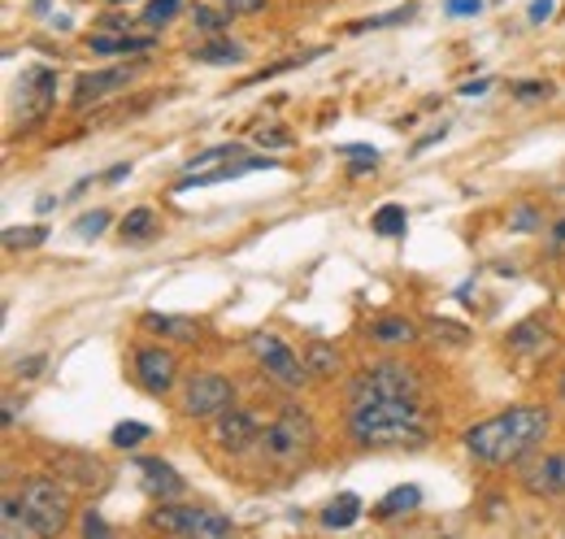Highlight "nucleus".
<instances>
[{"label": "nucleus", "mask_w": 565, "mask_h": 539, "mask_svg": "<svg viewBox=\"0 0 565 539\" xmlns=\"http://www.w3.org/2000/svg\"><path fill=\"white\" fill-rule=\"evenodd\" d=\"M370 340L383 344V348L413 344V340H418V327H413L409 318H374V322H370Z\"/></svg>", "instance_id": "a211bd4d"}, {"label": "nucleus", "mask_w": 565, "mask_h": 539, "mask_svg": "<svg viewBox=\"0 0 565 539\" xmlns=\"http://www.w3.org/2000/svg\"><path fill=\"white\" fill-rule=\"evenodd\" d=\"M444 9H448V13H453V17H474V13H479V9H483V0H448V4H444Z\"/></svg>", "instance_id": "4c0bfd02"}, {"label": "nucleus", "mask_w": 565, "mask_h": 539, "mask_svg": "<svg viewBox=\"0 0 565 539\" xmlns=\"http://www.w3.org/2000/svg\"><path fill=\"white\" fill-rule=\"evenodd\" d=\"M118 231H122V240H131V244H148V240H157L161 218H157L153 209H131V213L118 222Z\"/></svg>", "instance_id": "6ab92c4d"}, {"label": "nucleus", "mask_w": 565, "mask_h": 539, "mask_svg": "<svg viewBox=\"0 0 565 539\" xmlns=\"http://www.w3.org/2000/svg\"><path fill=\"white\" fill-rule=\"evenodd\" d=\"M383 396H422L418 366H409V362H374L348 388V405L352 401H383Z\"/></svg>", "instance_id": "423d86ee"}, {"label": "nucleus", "mask_w": 565, "mask_h": 539, "mask_svg": "<svg viewBox=\"0 0 565 539\" xmlns=\"http://www.w3.org/2000/svg\"><path fill=\"white\" fill-rule=\"evenodd\" d=\"M249 348H253V357L266 366V375L275 379V383H282L287 392H296V388H304L313 375H309V366H304V357H296L287 344H282L279 335H253L249 340Z\"/></svg>", "instance_id": "6e6552de"}, {"label": "nucleus", "mask_w": 565, "mask_h": 539, "mask_svg": "<svg viewBox=\"0 0 565 539\" xmlns=\"http://www.w3.org/2000/svg\"><path fill=\"white\" fill-rule=\"evenodd\" d=\"M153 531H166V536H201V539H223L236 531V523L209 505H170L161 501L148 518Z\"/></svg>", "instance_id": "39448f33"}, {"label": "nucleus", "mask_w": 565, "mask_h": 539, "mask_svg": "<svg viewBox=\"0 0 565 539\" xmlns=\"http://www.w3.org/2000/svg\"><path fill=\"white\" fill-rule=\"evenodd\" d=\"M509 348L514 353H540V348H549V327L536 318V322H518L514 331H509Z\"/></svg>", "instance_id": "5701e85b"}, {"label": "nucleus", "mask_w": 565, "mask_h": 539, "mask_svg": "<svg viewBox=\"0 0 565 539\" xmlns=\"http://www.w3.org/2000/svg\"><path fill=\"white\" fill-rule=\"evenodd\" d=\"M304 366H309L313 379H330V375H339V353H335L330 344L313 340V344L304 348Z\"/></svg>", "instance_id": "b1692460"}, {"label": "nucleus", "mask_w": 565, "mask_h": 539, "mask_svg": "<svg viewBox=\"0 0 565 539\" xmlns=\"http://www.w3.org/2000/svg\"><path fill=\"white\" fill-rule=\"evenodd\" d=\"M214 440H218L223 453L240 457V453H249V449L262 444V422H257V414L231 405V409H223V414L214 418Z\"/></svg>", "instance_id": "9b49d317"}, {"label": "nucleus", "mask_w": 565, "mask_h": 539, "mask_svg": "<svg viewBox=\"0 0 565 539\" xmlns=\"http://www.w3.org/2000/svg\"><path fill=\"white\" fill-rule=\"evenodd\" d=\"M227 22H231V13H227V9H214V4H196V9H192V26H196V35L218 39V35H227Z\"/></svg>", "instance_id": "393cba45"}, {"label": "nucleus", "mask_w": 565, "mask_h": 539, "mask_svg": "<svg viewBox=\"0 0 565 539\" xmlns=\"http://www.w3.org/2000/svg\"><path fill=\"white\" fill-rule=\"evenodd\" d=\"M405 226H409L405 205H383V209H374V218H370V231H378V235H387V240L405 235Z\"/></svg>", "instance_id": "a878e982"}, {"label": "nucleus", "mask_w": 565, "mask_h": 539, "mask_svg": "<svg viewBox=\"0 0 565 539\" xmlns=\"http://www.w3.org/2000/svg\"><path fill=\"white\" fill-rule=\"evenodd\" d=\"M231 405H236V383L223 375H196L183 388V418L192 422H214Z\"/></svg>", "instance_id": "0eeeda50"}, {"label": "nucleus", "mask_w": 565, "mask_h": 539, "mask_svg": "<svg viewBox=\"0 0 565 539\" xmlns=\"http://www.w3.org/2000/svg\"><path fill=\"white\" fill-rule=\"evenodd\" d=\"M522 488H527L536 501L565 497V453H549L544 462L527 466V470H522Z\"/></svg>", "instance_id": "ddd939ff"}, {"label": "nucleus", "mask_w": 565, "mask_h": 539, "mask_svg": "<svg viewBox=\"0 0 565 539\" xmlns=\"http://www.w3.org/2000/svg\"><path fill=\"white\" fill-rule=\"evenodd\" d=\"M240 152V144H218V148H205V152H196L192 161H188V170H209L214 161H223V157H236Z\"/></svg>", "instance_id": "473e14b6"}, {"label": "nucleus", "mask_w": 565, "mask_h": 539, "mask_svg": "<svg viewBox=\"0 0 565 539\" xmlns=\"http://www.w3.org/2000/svg\"><path fill=\"white\" fill-rule=\"evenodd\" d=\"M348 436L361 449H426L431 418L418 396H383L348 405Z\"/></svg>", "instance_id": "f257e3e1"}, {"label": "nucleus", "mask_w": 565, "mask_h": 539, "mask_svg": "<svg viewBox=\"0 0 565 539\" xmlns=\"http://www.w3.org/2000/svg\"><path fill=\"white\" fill-rule=\"evenodd\" d=\"M279 161H271V157H244L240 166H223V170H192L188 179H179V192H188V187H214V183H227V179H244V174H253V170H275Z\"/></svg>", "instance_id": "2eb2a0df"}, {"label": "nucleus", "mask_w": 565, "mask_h": 539, "mask_svg": "<svg viewBox=\"0 0 565 539\" xmlns=\"http://www.w3.org/2000/svg\"><path fill=\"white\" fill-rule=\"evenodd\" d=\"M339 152L352 157V174H365V170L374 174L378 170V148H370V144H344Z\"/></svg>", "instance_id": "c85d7f7f"}, {"label": "nucleus", "mask_w": 565, "mask_h": 539, "mask_svg": "<svg viewBox=\"0 0 565 539\" xmlns=\"http://www.w3.org/2000/svg\"><path fill=\"white\" fill-rule=\"evenodd\" d=\"M409 17H418V4H400V9H392V13L361 17V22H352L348 30H352V35H357V30H383V26H396V22H409Z\"/></svg>", "instance_id": "bb28decb"}, {"label": "nucleus", "mask_w": 565, "mask_h": 539, "mask_svg": "<svg viewBox=\"0 0 565 539\" xmlns=\"http://www.w3.org/2000/svg\"><path fill=\"white\" fill-rule=\"evenodd\" d=\"M562 401H565V375H562Z\"/></svg>", "instance_id": "49530a36"}, {"label": "nucleus", "mask_w": 565, "mask_h": 539, "mask_svg": "<svg viewBox=\"0 0 565 539\" xmlns=\"http://www.w3.org/2000/svg\"><path fill=\"white\" fill-rule=\"evenodd\" d=\"M48 240V226H9L4 231V248H35Z\"/></svg>", "instance_id": "c756f323"}, {"label": "nucleus", "mask_w": 565, "mask_h": 539, "mask_svg": "<svg viewBox=\"0 0 565 539\" xmlns=\"http://www.w3.org/2000/svg\"><path fill=\"white\" fill-rule=\"evenodd\" d=\"M144 327H148V331H161L166 340H183V344H192V340H201V322H192V318H170V314H148V318H144Z\"/></svg>", "instance_id": "aec40b11"}, {"label": "nucleus", "mask_w": 565, "mask_h": 539, "mask_svg": "<svg viewBox=\"0 0 565 539\" xmlns=\"http://www.w3.org/2000/svg\"><path fill=\"white\" fill-rule=\"evenodd\" d=\"M562 244H565V218L553 226V248H562Z\"/></svg>", "instance_id": "37998d69"}, {"label": "nucleus", "mask_w": 565, "mask_h": 539, "mask_svg": "<svg viewBox=\"0 0 565 539\" xmlns=\"http://www.w3.org/2000/svg\"><path fill=\"white\" fill-rule=\"evenodd\" d=\"M509 91H514V100H522V105H536V100H553V83L549 78H518V83H509Z\"/></svg>", "instance_id": "cd10ccee"}, {"label": "nucleus", "mask_w": 565, "mask_h": 539, "mask_svg": "<svg viewBox=\"0 0 565 539\" xmlns=\"http://www.w3.org/2000/svg\"><path fill=\"white\" fill-rule=\"evenodd\" d=\"M105 226H109V213H105V209H92V213H83V218L74 222V231H79L83 240H96Z\"/></svg>", "instance_id": "72a5a7b5"}, {"label": "nucleus", "mask_w": 565, "mask_h": 539, "mask_svg": "<svg viewBox=\"0 0 565 539\" xmlns=\"http://www.w3.org/2000/svg\"><path fill=\"white\" fill-rule=\"evenodd\" d=\"M52 100H57V70L52 65H26L22 78H17V118H22V126L44 122Z\"/></svg>", "instance_id": "1a4fd4ad"}, {"label": "nucleus", "mask_w": 565, "mask_h": 539, "mask_svg": "<svg viewBox=\"0 0 565 539\" xmlns=\"http://www.w3.org/2000/svg\"><path fill=\"white\" fill-rule=\"evenodd\" d=\"M196 61H205V65H236V61H244V48L236 44V39H227V35H218V39H209V44H201L196 52H192Z\"/></svg>", "instance_id": "4be33fe9"}, {"label": "nucleus", "mask_w": 565, "mask_h": 539, "mask_svg": "<svg viewBox=\"0 0 565 539\" xmlns=\"http://www.w3.org/2000/svg\"><path fill=\"white\" fill-rule=\"evenodd\" d=\"M313 444H317V427H313V418L300 409V405H287L279 418L262 431V457L275 466V470H291V466H300L309 453H313Z\"/></svg>", "instance_id": "7ed1b4c3"}, {"label": "nucleus", "mask_w": 565, "mask_h": 539, "mask_svg": "<svg viewBox=\"0 0 565 539\" xmlns=\"http://www.w3.org/2000/svg\"><path fill=\"white\" fill-rule=\"evenodd\" d=\"M553 9H557V0H531L527 17H531V22H549V17H553Z\"/></svg>", "instance_id": "58836bf2"}, {"label": "nucleus", "mask_w": 565, "mask_h": 539, "mask_svg": "<svg viewBox=\"0 0 565 539\" xmlns=\"http://www.w3.org/2000/svg\"><path fill=\"white\" fill-rule=\"evenodd\" d=\"M127 174H131V166H113V170H109V183H118V179H127Z\"/></svg>", "instance_id": "c03bdc74"}, {"label": "nucleus", "mask_w": 565, "mask_h": 539, "mask_svg": "<svg viewBox=\"0 0 565 539\" xmlns=\"http://www.w3.org/2000/svg\"><path fill=\"white\" fill-rule=\"evenodd\" d=\"M553 427V414L544 405H518V409H505L479 427H470L461 440H466V453L483 466H514L522 462L527 453H536L544 444Z\"/></svg>", "instance_id": "f03ea898"}, {"label": "nucleus", "mask_w": 565, "mask_h": 539, "mask_svg": "<svg viewBox=\"0 0 565 539\" xmlns=\"http://www.w3.org/2000/svg\"><path fill=\"white\" fill-rule=\"evenodd\" d=\"M144 70V61H135V65H109V70H92V74H79V83H74V96H70V105L83 113V109H92V105H100V100H109V96H118V91H127L131 87V78Z\"/></svg>", "instance_id": "9d476101"}, {"label": "nucleus", "mask_w": 565, "mask_h": 539, "mask_svg": "<svg viewBox=\"0 0 565 539\" xmlns=\"http://www.w3.org/2000/svg\"><path fill=\"white\" fill-rule=\"evenodd\" d=\"M179 4H183V0H148V9H144V17H140V22H144L148 30H161V26L179 13Z\"/></svg>", "instance_id": "2f4dec72"}, {"label": "nucleus", "mask_w": 565, "mask_h": 539, "mask_svg": "<svg viewBox=\"0 0 565 539\" xmlns=\"http://www.w3.org/2000/svg\"><path fill=\"white\" fill-rule=\"evenodd\" d=\"M488 87H492V78H474V83H466V87H461V96H483Z\"/></svg>", "instance_id": "79ce46f5"}, {"label": "nucleus", "mask_w": 565, "mask_h": 539, "mask_svg": "<svg viewBox=\"0 0 565 539\" xmlns=\"http://www.w3.org/2000/svg\"><path fill=\"white\" fill-rule=\"evenodd\" d=\"M65 523H70V492H65V483H57L48 475H35L22 488V527H26V536H61Z\"/></svg>", "instance_id": "20e7f679"}, {"label": "nucleus", "mask_w": 565, "mask_h": 539, "mask_svg": "<svg viewBox=\"0 0 565 539\" xmlns=\"http://www.w3.org/2000/svg\"><path fill=\"white\" fill-rule=\"evenodd\" d=\"M105 4H131V0H105Z\"/></svg>", "instance_id": "a18cd8bd"}, {"label": "nucleus", "mask_w": 565, "mask_h": 539, "mask_svg": "<svg viewBox=\"0 0 565 539\" xmlns=\"http://www.w3.org/2000/svg\"><path fill=\"white\" fill-rule=\"evenodd\" d=\"M87 48L96 57H118V52H153L157 48V35H109V30H96L87 39Z\"/></svg>", "instance_id": "dca6fc26"}, {"label": "nucleus", "mask_w": 565, "mask_h": 539, "mask_svg": "<svg viewBox=\"0 0 565 539\" xmlns=\"http://www.w3.org/2000/svg\"><path fill=\"white\" fill-rule=\"evenodd\" d=\"M140 479H144V492H148L153 501H179V497L188 492V479H183L170 462H157V457L140 462Z\"/></svg>", "instance_id": "4468645a"}, {"label": "nucleus", "mask_w": 565, "mask_h": 539, "mask_svg": "<svg viewBox=\"0 0 565 539\" xmlns=\"http://www.w3.org/2000/svg\"><path fill=\"white\" fill-rule=\"evenodd\" d=\"M135 383L148 392V396H166L179 379V357L170 348H140L135 353Z\"/></svg>", "instance_id": "f8f14e48"}, {"label": "nucleus", "mask_w": 565, "mask_h": 539, "mask_svg": "<svg viewBox=\"0 0 565 539\" xmlns=\"http://www.w3.org/2000/svg\"><path fill=\"white\" fill-rule=\"evenodd\" d=\"M39 366H44V353H35V357L17 362V375H22V379H35V375H39Z\"/></svg>", "instance_id": "a19ab883"}, {"label": "nucleus", "mask_w": 565, "mask_h": 539, "mask_svg": "<svg viewBox=\"0 0 565 539\" xmlns=\"http://www.w3.org/2000/svg\"><path fill=\"white\" fill-rule=\"evenodd\" d=\"M79 531H83V536H109V523H105L100 514H92V510H87V514H83V523H79Z\"/></svg>", "instance_id": "c9c22d12"}, {"label": "nucleus", "mask_w": 565, "mask_h": 539, "mask_svg": "<svg viewBox=\"0 0 565 539\" xmlns=\"http://www.w3.org/2000/svg\"><path fill=\"white\" fill-rule=\"evenodd\" d=\"M100 30H109V35H131V22H127V17H100Z\"/></svg>", "instance_id": "ea45409f"}, {"label": "nucleus", "mask_w": 565, "mask_h": 539, "mask_svg": "<svg viewBox=\"0 0 565 539\" xmlns=\"http://www.w3.org/2000/svg\"><path fill=\"white\" fill-rule=\"evenodd\" d=\"M418 505H422V492H418L413 483H405V488H392V492H387V497H383V501L374 505V518H378V523H392V518H409V514H413Z\"/></svg>", "instance_id": "f3484780"}, {"label": "nucleus", "mask_w": 565, "mask_h": 539, "mask_svg": "<svg viewBox=\"0 0 565 539\" xmlns=\"http://www.w3.org/2000/svg\"><path fill=\"white\" fill-rule=\"evenodd\" d=\"M148 436H153V431H148L144 422H118L109 440H113V449H140Z\"/></svg>", "instance_id": "7c9ffc66"}, {"label": "nucleus", "mask_w": 565, "mask_h": 539, "mask_svg": "<svg viewBox=\"0 0 565 539\" xmlns=\"http://www.w3.org/2000/svg\"><path fill=\"white\" fill-rule=\"evenodd\" d=\"M266 4H271V0H223V9L236 13V17H240V13H262Z\"/></svg>", "instance_id": "e433bc0d"}, {"label": "nucleus", "mask_w": 565, "mask_h": 539, "mask_svg": "<svg viewBox=\"0 0 565 539\" xmlns=\"http://www.w3.org/2000/svg\"><path fill=\"white\" fill-rule=\"evenodd\" d=\"M509 226H514V231H522V235H527V231H540V213H536L531 205H518V209H514V218H509Z\"/></svg>", "instance_id": "f704fd0d"}, {"label": "nucleus", "mask_w": 565, "mask_h": 539, "mask_svg": "<svg viewBox=\"0 0 565 539\" xmlns=\"http://www.w3.org/2000/svg\"><path fill=\"white\" fill-rule=\"evenodd\" d=\"M357 518H361V497H352V492H339V497L322 510V527H335V531L352 527Z\"/></svg>", "instance_id": "412c9836"}]
</instances>
